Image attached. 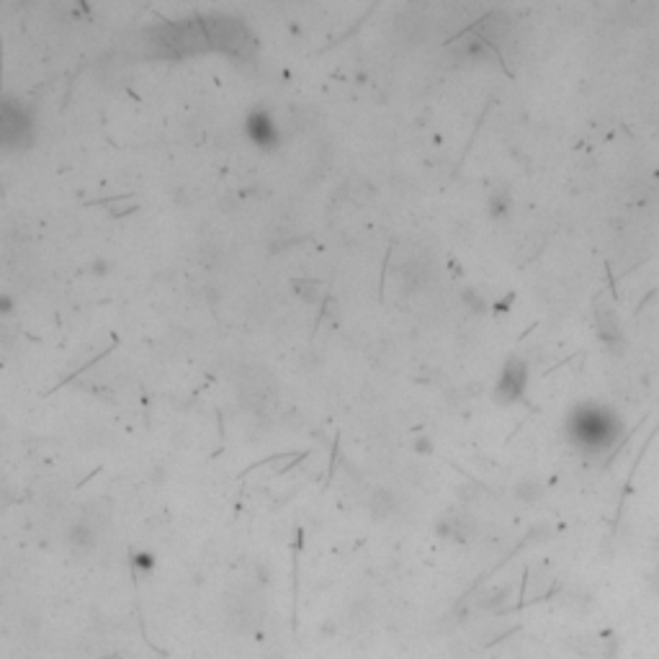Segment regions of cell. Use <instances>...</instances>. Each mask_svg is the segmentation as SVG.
<instances>
[{
  "label": "cell",
  "mask_w": 659,
  "mask_h": 659,
  "mask_svg": "<svg viewBox=\"0 0 659 659\" xmlns=\"http://www.w3.org/2000/svg\"><path fill=\"white\" fill-rule=\"evenodd\" d=\"M204 28H207L209 46H214V49H222L229 55H245L253 46V37H250L247 26L237 19L211 16L204 21Z\"/></svg>",
  "instance_id": "1"
},
{
  "label": "cell",
  "mask_w": 659,
  "mask_h": 659,
  "mask_svg": "<svg viewBox=\"0 0 659 659\" xmlns=\"http://www.w3.org/2000/svg\"><path fill=\"white\" fill-rule=\"evenodd\" d=\"M31 139V116L16 100L0 98V150L26 147Z\"/></svg>",
  "instance_id": "2"
},
{
  "label": "cell",
  "mask_w": 659,
  "mask_h": 659,
  "mask_svg": "<svg viewBox=\"0 0 659 659\" xmlns=\"http://www.w3.org/2000/svg\"><path fill=\"white\" fill-rule=\"evenodd\" d=\"M247 134L261 147H273L276 139H279V129H276V124L271 121L268 114L255 111V114H250V118H247Z\"/></svg>",
  "instance_id": "3"
},
{
  "label": "cell",
  "mask_w": 659,
  "mask_h": 659,
  "mask_svg": "<svg viewBox=\"0 0 659 659\" xmlns=\"http://www.w3.org/2000/svg\"><path fill=\"white\" fill-rule=\"evenodd\" d=\"M134 564L137 567H142V569H150L155 564V559L150 556V554H137L134 556Z\"/></svg>",
  "instance_id": "4"
},
{
  "label": "cell",
  "mask_w": 659,
  "mask_h": 659,
  "mask_svg": "<svg viewBox=\"0 0 659 659\" xmlns=\"http://www.w3.org/2000/svg\"><path fill=\"white\" fill-rule=\"evenodd\" d=\"M13 312V299L6 294V297H0V315H10Z\"/></svg>",
  "instance_id": "5"
}]
</instances>
